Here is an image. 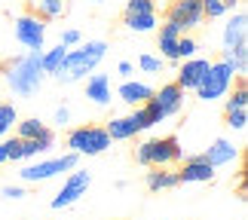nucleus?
Returning a JSON list of instances; mask_svg holds the SVG:
<instances>
[{
    "label": "nucleus",
    "instance_id": "1",
    "mask_svg": "<svg viewBox=\"0 0 248 220\" xmlns=\"http://www.w3.org/2000/svg\"><path fill=\"white\" fill-rule=\"evenodd\" d=\"M43 80L46 73L40 68V52H31L28 49L25 55L6 61L3 64V83L9 86V92L18 95V98H31L43 89Z\"/></svg>",
    "mask_w": 248,
    "mask_h": 220
},
{
    "label": "nucleus",
    "instance_id": "2",
    "mask_svg": "<svg viewBox=\"0 0 248 220\" xmlns=\"http://www.w3.org/2000/svg\"><path fill=\"white\" fill-rule=\"evenodd\" d=\"M104 55H108V43L104 40H86V43L71 46L68 55H64V61H62V68H59V73H55V80H62V83L86 80V76L101 64Z\"/></svg>",
    "mask_w": 248,
    "mask_h": 220
},
{
    "label": "nucleus",
    "instance_id": "3",
    "mask_svg": "<svg viewBox=\"0 0 248 220\" xmlns=\"http://www.w3.org/2000/svg\"><path fill=\"white\" fill-rule=\"evenodd\" d=\"M184 159V147L178 138H147L135 147V162L144 168H171Z\"/></svg>",
    "mask_w": 248,
    "mask_h": 220
},
{
    "label": "nucleus",
    "instance_id": "4",
    "mask_svg": "<svg viewBox=\"0 0 248 220\" xmlns=\"http://www.w3.org/2000/svg\"><path fill=\"white\" fill-rule=\"evenodd\" d=\"M236 73L233 71V64H227V61H212L208 64V71L202 73V80L196 83V98L199 101H205V104H212V101H221L230 95L233 89V83H236Z\"/></svg>",
    "mask_w": 248,
    "mask_h": 220
},
{
    "label": "nucleus",
    "instance_id": "5",
    "mask_svg": "<svg viewBox=\"0 0 248 220\" xmlns=\"http://www.w3.org/2000/svg\"><path fill=\"white\" fill-rule=\"evenodd\" d=\"M184 89H181L178 83H166V86H159V92H154L150 98L144 101V110H147V117L150 122H163L169 117H178L181 110H184Z\"/></svg>",
    "mask_w": 248,
    "mask_h": 220
},
{
    "label": "nucleus",
    "instance_id": "6",
    "mask_svg": "<svg viewBox=\"0 0 248 220\" xmlns=\"http://www.w3.org/2000/svg\"><path fill=\"white\" fill-rule=\"evenodd\" d=\"M68 153L77 156H101L104 150H110V135L104 132V126H77L68 132Z\"/></svg>",
    "mask_w": 248,
    "mask_h": 220
},
{
    "label": "nucleus",
    "instance_id": "7",
    "mask_svg": "<svg viewBox=\"0 0 248 220\" xmlns=\"http://www.w3.org/2000/svg\"><path fill=\"white\" fill-rule=\"evenodd\" d=\"M77 153H62V156H52V159H40V162H31L18 171V177L25 184H43V180H52L59 177L62 171H74L77 168Z\"/></svg>",
    "mask_w": 248,
    "mask_h": 220
},
{
    "label": "nucleus",
    "instance_id": "8",
    "mask_svg": "<svg viewBox=\"0 0 248 220\" xmlns=\"http://www.w3.org/2000/svg\"><path fill=\"white\" fill-rule=\"evenodd\" d=\"M147 129H154V122H150L144 104H141V107H132V113H126V117H113L108 126H104L110 141H129V138H135Z\"/></svg>",
    "mask_w": 248,
    "mask_h": 220
},
{
    "label": "nucleus",
    "instance_id": "9",
    "mask_svg": "<svg viewBox=\"0 0 248 220\" xmlns=\"http://www.w3.org/2000/svg\"><path fill=\"white\" fill-rule=\"evenodd\" d=\"M13 31H16V40L22 43L25 49H31V52H40L43 46H46V22H43V18H37L34 13L18 15Z\"/></svg>",
    "mask_w": 248,
    "mask_h": 220
},
{
    "label": "nucleus",
    "instance_id": "10",
    "mask_svg": "<svg viewBox=\"0 0 248 220\" xmlns=\"http://www.w3.org/2000/svg\"><path fill=\"white\" fill-rule=\"evenodd\" d=\"M89 184H92V175L89 171H77L74 168L71 175H68V180L62 184V190L52 196V208L55 211H62V208H71V205H77L80 199L86 196V190H89Z\"/></svg>",
    "mask_w": 248,
    "mask_h": 220
},
{
    "label": "nucleus",
    "instance_id": "11",
    "mask_svg": "<svg viewBox=\"0 0 248 220\" xmlns=\"http://www.w3.org/2000/svg\"><path fill=\"white\" fill-rule=\"evenodd\" d=\"M169 22H175L181 31H193V28H199L205 22L202 15V0H171L169 6Z\"/></svg>",
    "mask_w": 248,
    "mask_h": 220
},
{
    "label": "nucleus",
    "instance_id": "12",
    "mask_svg": "<svg viewBox=\"0 0 248 220\" xmlns=\"http://www.w3.org/2000/svg\"><path fill=\"white\" fill-rule=\"evenodd\" d=\"M184 165L178 168V184H212L215 168L208 165L202 156H184Z\"/></svg>",
    "mask_w": 248,
    "mask_h": 220
},
{
    "label": "nucleus",
    "instance_id": "13",
    "mask_svg": "<svg viewBox=\"0 0 248 220\" xmlns=\"http://www.w3.org/2000/svg\"><path fill=\"white\" fill-rule=\"evenodd\" d=\"M202 159L212 168H227V165H233V162L239 159V147H236L233 141H227V138H217V141H212V147L202 153Z\"/></svg>",
    "mask_w": 248,
    "mask_h": 220
},
{
    "label": "nucleus",
    "instance_id": "14",
    "mask_svg": "<svg viewBox=\"0 0 248 220\" xmlns=\"http://www.w3.org/2000/svg\"><path fill=\"white\" fill-rule=\"evenodd\" d=\"M110 95H113V89H110V76L108 73H95L92 71L86 76V98H89L95 107H108Z\"/></svg>",
    "mask_w": 248,
    "mask_h": 220
},
{
    "label": "nucleus",
    "instance_id": "15",
    "mask_svg": "<svg viewBox=\"0 0 248 220\" xmlns=\"http://www.w3.org/2000/svg\"><path fill=\"white\" fill-rule=\"evenodd\" d=\"M208 59H199V55H193V59H184V64H181V71H178V86L184 92H190V89H196V83L202 80V73L208 71Z\"/></svg>",
    "mask_w": 248,
    "mask_h": 220
},
{
    "label": "nucleus",
    "instance_id": "16",
    "mask_svg": "<svg viewBox=\"0 0 248 220\" xmlns=\"http://www.w3.org/2000/svg\"><path fill=\"white\" fill-rule=\"evenodd\" d=\"M221 43H224V49H233V46L248 43V15L242 13V9H239V13H233V18L224 25Z\"/></svg>",
    "mask_w": 248,
    "mask_h": 220
},
{
    "label": "nucleus",
    "instance_id": "17",
    "mask_svg": "<svg viewBox=\"0 0 248 220\" xmlns=\"http://www.w3.org/2000/svg\"><path fill=\"white\" fill-rule=\"evenodd\" d=\"M55 147V135L49 129H43L37 138H28V141H18V156L16 162H22V159H34V156H40V153H49Z\"/></svg>",
    "mask_w": 248,
    "mask_h": 220
},
{
    "label": "nucleus",
    "instance_id": "18",
    "mask_svg": "<svg viewBox=\"0 0 248 220\" xmlns=\"http://www.w3.org/2000/svg\"><path fill=\"white\" fill-rule=\"evenodd\" d=\"M181 28L175 25V22H169L166 18V25L159 28V34H156V49H159V55H163L166 61H178L175 59V46H178V40H181Z\"/></svg>",
    "mask_w": 248,
    "mask_h": 220
},
{
    "label": "nucleus",
    "instance_id": "19",
    "mask_svg": "<svg viewBox=\"0 0 248 220\" xmlns=\"http://www.w3.org/2000/svg\"><path fill=\"white\" fill-rule=\"evenodd\" d=\"M120 101L123 104H129V107H141V104H144L150 95H154V89H150L147 83H141V80H126L120 86Z\"/></svg>",
    "mask_w": 248,
    "mask_h": 220
},
{
    "label": "nucleus",
    "instance_id": "20",
    "mask_svg": "<svg viewBox=\"0 0 248 220\" xmlns=\"http://www.w3.org/2000/svg\"><path fill=\"white\" fill-rule=\"evenodd\" d=\"M144 187L150 193H163V190H175L178 184V171H169V168H150L144 175Z\"/></svg>",
    "mask_w": 248,
    "mask_h": 220
},
{
    "label": "nucleus",
    "instance_id": "21",
    "mask_svg": "<svg viewBox=\"0 0 248 220\" xmlns=\"http://www.w3.org/2000/svg\"><path fill=\"white\" fill-rule=\"evenodd\" d=\"M123 25L132 34H154L159 18H156V13H126L123 15Z\"/></svg>",
    "mask_w": 248,
    "mask_h": 220
},
{
    "label": "nucleus",
    "instance_id": "22",
    "mask_svg": "<svg viewBox=\"0 0 248 220\" xmlns=\"http://www.w3.org/2000/svg\"><path fill=\"white\" fill-rule=\"evenodd\" d=\"M68 13V0H34V15L43 22H59Z\"/></svg>",
    "mask_w": 248,
    "mask_h": 220
},
{
    "label": "nucleus",
    "instance_id": "23",
    "mask_svg": "<svg viewBox=\"0 0 248 220\" xmlns=\"http://www.w3.org/2000/svg\"><path fill=\"white\" fill-rule=\"evenodd\" d=\"M64 55H68V46H52V49H40V68L46 76H55L62 68V61H64Z\"/></svg>",
    "mask_w": 248,
    "mask_h": 220
},
{
    "label": "nucleus",
    "instance_id": "24",
    "mask_svg": "<svg viewBox=\"0 0 248 220\" xmlns=\"http://www.w3.org/2000/svg\"><path fill=\"white\" fill-rule=\"evenodd\" d=\"M221 61L233 64V71L242 76V73L248 71V43H242V46H233V49H221Z\"/></svg>",
    "mask_w": 248,
    "mask_h": 220
},
{
    "label": "nucleus",
    "instance_id": "25",
    "mask_svg": "<svg viewBox=\"0 0 248 220\" xmlns=\"http://www.w3.org/2000/svg\"><path fill=\"white\" fill-rule=\"evenodd\" d=\"M239 6V0H202V15L205 18H224Z\"/></svg>",
    "mask_w": 248,
    "mask_h": 220
},
{
    "label": "nucleus",
    "instance_id": "26",
    "mask_svg": "<svg viewBox=\"0 0 248 220\" xmlns=\"http://www.w3.org/2000/svg\"><path fill=\"white\" fill-rule=\"evenodd\" d=\"M16 129H18V135H16V138H18V141H28V138H37L46 126H43V122L37 119V117H28V119H18V122H16Z\"/></svg>",
    "mask_w": 248,
    "mask_h": 220
},
{
    "label": "nucleus",
    "instance_id": "27",
    "mask_svg": "<svg viewBox=\"0 0 248 220\" xmlns=\"http://www.w3.org/2000/svg\"><path fill=\"white\" fill-rule=\"evenodd\" d=\"M16 122H18V110H16V104H0V138H6L9 132H13Z\"/></svg>",
    "mask_w": 248,
    "mask_h": 220
},
{
    "label": "nucleus",
    "instance_id": "28",
    "mask_svg": "<svg viewBox=\"0 0 248 220\" xmlns=\"http://www.w3.org/2000/svg\"><path fill=\"white\" fill-rule=\"evenodd\" d=\"M224 119H227V129H230V132H245V126H248V107L224 110Z\"/></svg>",
    "mask_w": 248,
    "mask_h": 220
},
{
    "label": "nucleus",
    "instance_id": "29",
    "mask_svg": "<svg viewBox=\"0 0 248 220\" xmlns=\"http://www.w3.org/2000/svg\"><path fill=\"white\" fill-rule=\"evenodd\" d=\"M196 52H199V43L193 40V37L181 34V40H178V46H175V59H178V61H184V59H193Z\"/></svg>",
    "mask_w": 248,
    "mask_h": 220
},
{
    "label": "nucleus",
    "instance_id": "30",
    "mask_svg": "<svg viewBox=\"0 0 248 220\" xmlns=\"http://www.w3.org/2000/svg\"><path fill=\"white\" fill-rule=\"evenodd\" d=\"M236 107H248V86H245V80L236 83V89H233L230 98H227V107L224 110H236Z\"/></svg>",
    "mask_w": 248,
    "mask_h": 220
},
{
    "label": "nucleus",
    "instance_id": "31",
    "mask_svg": "<svg viewBox=\"0 0 248 220\" xmlns=\"http://www.w3.org/2000/svg\"><path fill=\"white\" fill-rule=\"evenodd\" d=\"M138 68L144 71V73H163L166 59H163V55H150V52H144V55L138 59Z\"/></svg>",
    "mask_w": 248,
    "mask_h": 220
},
{
    "label": "nucleus",
    "instance_id": "32",
    "mask_svg": "<svg viewBox=\"0 0 248 220\" xmlns=\"http://www.w3.org/2000/svg\"><path fill=\"white\" fill-rule=\"evenodd\" d=\"M126 13H156V0H129Z\"/></svg>",
    "mask_w": 248,
    "mask_h": 220
},
{
    "label": "nucleus",
    "instance_id": "33",
    "mask_svg": "<svg viewBox=\"0 0 248 220\" xmlns=\"http://www.w3.org/2000/svg\"><path fill=\"white\" fill-rule=\"evenodd\" d=\"M59 43H62V46H68V49H71V46L83 43V34L77 31V28H64V31H62V37H59Z\"/></svg>",
    "mask_w": 248,
    "mask_h": 220
},
{
    "label": "nucleus",
    "instance_id": "34",
    "mask_svg": "<svg viewBox=\"0 0 248 220\" xmlns=\"http://www.w3.org/2000/svg\"><path fill=\"white\" fill-rule=\"evenodd\" d=\"M0 196L9 199V202H16V199H25L28 193H25V187H3V190H0Z\"/></svg>",
    "mask_w": 248,
    "mask_h": 220
},
{
    "label": "nucleus",
    "instance_id": "35",
    "mask_svg": "<svg viewBox=\"0 0 248 220\" xmlns=\"http://www.w3.org/2000/svg\"><path fill=\"white\" fill-rule=\"evenodd\" d=\"M55 122H59V126L64 129V126L71 122V110H68V107H59V110H55Z\"/></svg>",
    "mask_w": 248,
    "mask_h": 220
},
{
    "label": "nucleus",
    "instance_id": "36",
    "mask_svg": "<svg viewBox=\"0 0 248 220\" xmlns=\"http://www.w3.org/2000/svg\"><path fill=\"white\" fill-rule=\"evenodd\" d=\"M9 150H13V141H0V165L9 162Z\"/></svg>",
    "mask_w": 248,
    "mask_h": 220
},
{
    "label": "nucleus",
    "instance_id": "37",
    "mask_svg": "<svg viewBox=\"0 0 248 220\" xmlns=\"http://www.w3.org/2000/svg\"><path fill=\"white\" fill-rule=\"evenodd\" d=\"M117 71H120L123 76H126V80H129V76H132V73H135V68H132V64H129V61H120V64H117Z\"/></svg>",
    "mask_w": 248,
    "mask_h": 220
},
{
    "label": "nucleus",
    "instance_id": "38",
    "mask_svg": "<svg viewBox=\"0 0 248 220\" xmlns=\"http://www.w3.org/2000/svg\"><path fill=\"white\" fill-rule=\"evenodd\" d=\"M92 3H101V0H92Z\"/></svg>",
    "mask_w": 248,
    "mask_h": 220
}]
</instances>
